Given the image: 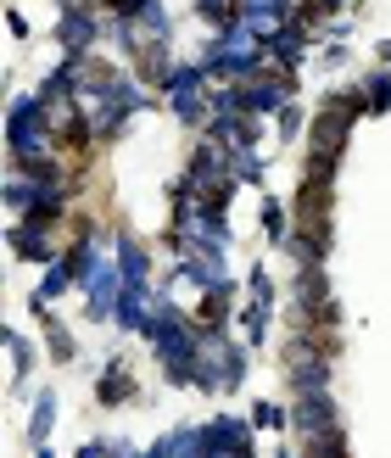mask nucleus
<instances>
[{"mask_svg":"<svg viewBox=\"0 0 391 458\" xmlns=\"http://www.w3.org/2000/svg\"><path fill=\"white\" fill-rule=\"evenodd\" d=\"M146 347L157 358V369H163L168 386H179V392H196V358H201V330L191 308L179 302H151V325H146Z\"/></svg>","mask_w":391,"mask_h":458,"instance_id":"f257e3e1","label":"nucleus"},{"mask_svg":"<svg viewBox=\"0 0 391 458\" xmlns=\"http://www.w3.org/2000/svg\"><path fill=\"white\" fill-rule=\"evenodd\" d=\"M251 352L235 330H201V358H196V392L201 397H235L251 375Z\"/></svg>","mask_w":391,"mask_h":458,"instance_id":"f03ea898","label":"nucleus"},{"mask_svg":"<svg viewBox=\"0 0 391 458\" xmlns=\"http://www.w3.org/2000/svg\"><path fill=\"white\" fill-rule=\"evenodd\" d=\"M336 363L308 330H285L280 341V369H285V386H291V397H302V392H336Z\"/></svg>","mask_w":391,"mask_h":458,"instance_id":"7ed1b4c3","label":"nucleus"},{"mask_svg":"<svg viewBox=\"0 0 391 458\" xmlns=\"http://www.w3.org/2000/svg\"><path fill=\"white\" fill-rule=\"evenodd\" d=\"M51 39H56L62 56H96L106 45V12L89 6V0H56Z\"/></svg>","mask_w":391,"mask_h":458,"instance_id":"20e7f679","label":"nucleus"},{"mask_svg":"<svg viewBox=\"0 0 391 458\" xmlns=\"http://www.w3.org/2000/svg\"><path fill=\"white\" fill-rule=\"evenodd\" d=\"M291 218L308 241H319L325 251H336V185H319V179H296L291 191Z\"/></svg>","mask_w":391,"mask_h":458,"instance_id":"39448f33","label":"nucleus"},{"mask_svg":"<svg viewBox=\"0 0 391 458\" xmlns=\"http://www.w3.org/2000/svg\"><path fill=\"white\" fill-rule=\"evenodd\" d=\"M6 251L17 263H56L62 251H67V224H51V218H12L6 224Z\"/></svg>","mask_w":391,"mask_h":458,"instance_id":"423d86ee","label":"nucleus"},{"mask_svg":"<svg viewBox=\"0 0 391 458\" xmlns=\"http://www.w3.org/2000/svg\"><path fill=\"white\" fill-rule=\"evenodd\" d=\"M201 458H258V425L218 408L213 420H201Z\"/></svg>","mask_w":391,"mask_h":458,"instance_id":"0eeeda50","label":"nucleus"},{"mask_svg":"<svg viewBox=\"0 0 391 458\" xmlns=\"http://www.w3.org/2000/svg\"><path fill=\"white\" fill-rule=\"evenodd\" d=\"M79 296H84V325H112V308H118L123 296V268L112 251H101L96 263H89V274L79 280Z\"/></svg>","mask_w":391,"mask_h":458,"instance_id":"6e6552de","label":"nucleus"},{"mask_svg":"<svg viewBox=\"0 0 391 458\" xmlns=\"http://www.w3.org/2000/svg\"><path fill=\"white\" fill-rule=\"evenodd\" d=\"M112 258H118L129 291H151L157 285V251H151L146 235H134L129 224H112Z\"/></svg>","mask_w":391,"mask_h":458,"instance_id":"1a4fd4ad","label":"nucleus"},{"mask_svg":"<svg viewBox=\"0 0 391 458\" xmlns=\"http://www.w3.org/2000/svg\"><path fill=\"white\" fill-rule=\"evenodd\" d=\"M34 140H51V101H45L39 89L6 101V151L34 146Z\"/></svg>","mask_w":391,"mask_h":458,"instance_id":"9d476101","label":"nucleus"},{"mask_svg":"<svg viewBox=\"0 0 391 458\" xmlns=\"http://www.w3.org/2000/svg\"><path fill=\"white\" fill-rule=\"evenodd\" d=\"M241 302H246V285H241V274H229L224 285H213V291H201V296H196V308H191L196 330H235Z\"/></svg>","mask_w":391,"mask_h":458,"instance_id":"9b49d317","label":"nucleus"},{"mask_svg":"<svg viewBox=\"0 0 391 458\" xmlns=\"http://www.w3.org/2000/svg\"><path fill=\"white\" fill-rule=\"evenodd\" d=\"M129 403H140V380H134V363L123 352H106L101 358V369H96V408H129Z\"/></svg>","mask_w":391,"mask_h":458,"instance_id":"f8f14e48","label":"nucleus"},{"mask_svg":"<svg viewBox=\"0 0 391 458\" xmlns=\"http://www.w3.org/2000/svg\"><path fill=\"white\" fill-rule=\"evenodd\" d=\"M201 134H207V140H218V146H229V151H263L268 123L251 118V112H213Z\"/></svg>","mask_w":391,"mask_h":458,"instance_id":"ddd939ff","label":"nucleus"},{"mask_svg":"<svg viewBox=\"0 0 391 458\" xmlns=\"http://www.w3.org/2000/svg\"><path fill=\"white\" fill-rule=\"evenodd\" d=\"M313 51H319V29L313 22H285L280 34L268 39V62L274 67H291V73H302V67H313Z\"/></svg>","mask_w":391,"mask_h":458,"instance_id":"4468645a","label":"nucleus"},{"mask_svg":"<svg viewBox=\"0 0 391 458\" xmlns=\"http://www.w3.org/2000/svg\"><path fill=\"white\" fill-rule=\"evenodd\" d=\"M353 129H358V118H347V112L313 106V118H308V151H336V157H347V151H353Z\"/></svg>","mask_w":391,"mask_h":458,"instance_id":"2eb2a0df","label":"nucleus"},{"mask_svg":"<svg viewBox=\"0 0 391 458\" xmlns=\"http://www.w3.org/2000/svg\"><path fill=\"white\" fill-rule=\"evenodd\" d=\"M330 425H347V420H341L336 392H302V397H291V437H313V430H330Z\"/></svg>","mask_w":391,"mask_h":458,"instance_id":"dca6fc26","label":"nucleus"},{"mask_svg":"<svg viewBox=\"0 0 391 458\" xmlns=\"http://www.w3.org/2000/svg\"><path fill=\"white\" fill-rule=\"evenodd\" d=\"M274 318H280V302H268V296H246L241 313H235V335L246 341L251 352H263L268 335H274Z\"/></svg>","mask_w":391,"mask_h":458,"instance_id":"f3484780","label":"nucleus"},{"mask_svg":"<svg viewBox=\"0 0 391 458\" xmlns=\"http://www.w3.org/2000/svg\"><path fill=\"white\" fill-rule=\"evenodd\" d=\"M241 22L268 45L285 22H296V0H241Z\"/></svg>","mask_w":391,"mask_h":458,"instance_id":"a211bd4d","label":"nucleus"},{"mask_svg":"<svg viewBox=\"0 0 391 458\" xmlns=\"http://www.w3.org/2000/svg\"><path fill=\"white\" fill-rule=\"evenodd\" d=\"M39 347H45V363H79V335L67 330V318H56V308H39Z\"/></svg>","mask_w":391,"mask_h":458,"instance_id":"6ab92c4d","label":"nucleus"},{"mask_svg":"<svg viewBox=\"0 0 391 458\" xmlns=\"http://www.w3.org/2000/svg\"><path fill=\"white\" fill-rule=\"evenodd\" d=\"M134 67V79H140L146 89H157V96H163L168 89V79H174V67H179V56H174V39H151L140 56L129 62Z\"/></svg>","mask_w":391,"mask_h":458,"instance_id":"aec40b11","label":"nucleus"},{"mask_svg":"<svg viewBox=\"0 0 391 458\" xmlns=\"http://www.w3.org/2000/svg\"><path fill=\"white\" fill-rule=\"evenodd\" d=\"M258 229H263V246H268V251H280V246L291 241V229H296L291 201H285V196H274V191H258Z\"/></svg>","mask_w":391,"mask_h":458,"instance_id":"412c9836","label":"nucleus"},{"mask_svg":"<svg viewBox=\"0 0 391 458\" xmlns=\"http://www.w3.org/2000/svg\"><path fill=\"white\" fill-rule=\"evenodd\" d=\"M174 263H179V280H185L196 296L229 280V251H196V258H174Z\"/></svg>","mask_w":391,"mask_h":458,"instance_id":"4be33fe9","label":"nucleus"},{"mask_svg":"<svg viewBox=\"0 0 391 458\" xmlns=\"http://www.w3.org/2000/svg\"><path fill=\"white\" fill-rule=\"evenodd\" d=\"M56 420H62V397H56V386H39V392H34V403H29V447L51 442Z\"/></svg>","mask_w":391,"mask_h":458,"instance_id":"5701e85b","label":"nucleus"},{"mask_svg":"<svg viewBox=\"0 0 391 458\" xmlns=\"http://www.w3.org/2000/svg\"><path fill=\"white\" fill-rule=\"evenodd\" d=\"M0 341H6V358H12V392H22V380L34 375V363L45 358V347H34V341L22 335L17 325H6V330H0Z\"/></svg>","mask_w":391,"mask_h":458,"instance_id":"b1692460","label":"nucleus"},{"mask_svg":"<svg viewBox=\"0 0 391 458\" xmlns=\"http://www.w3.org/2000/svg\"><path fill=\"white\" fill-rule=\"evenodd\" d=\"M112 325H118L123 335H146V325H151V291H129L123 285L118 308H112Z\"/></svg>","mask_w":391,"mask_h":458,"instance_id":"393cba45","label":"nucleus"},{"mask_svg":"<svg viewBox=\"0 0 391 458\" xmlns=\"http://www.w3.org/2000/svg\"><path fill=\"white\" fill-rule=\"evenodd\" d=\"M146 458H201V425H174V430H163V437L146 447Z\"/></svg>","mask_w":391,"mask_h":458,"instance_id":"a878e982","label":"nucleus"},{"mask_svg":"<svg viewBox=\"0 0 391 458\" xmlns=\"http://www.w3.org/2000/svg\"><path fill=\"white\" fill-rule=\"evenodd\" d=\"M296 453L302 458H353V437H347V425H330V430H313V437H296Z\"/></svg>","mask_w":391,"mask_h":458,"instance_id":"bb28decb","label":"nucleus"},{"mask_svg":"<svg viewBox=\"0 0 391 458\" xmlns=\"http://www.w3.org/2000/svg\"><path fill=\"white\" fill-rule=\"evenodd\" d=\"M319 106H336V112H347V118H370V96H363V84H358V73L353 79H336L325 96H319Z\"/></svg>","mask_w":391,"mask_h":458,"instance_id":"cd10ccee","label":"nucleus"},{"mask_svg":"<svg viewBox=\"0 0 391 458\" xmlns=\"http://www.w3.org/2000/svg\"><path fill=\"white\" fill-rule=\"evenodd\" d=\"M308 118H313V112H308V101H291V106H280V112H274V140H280V146H302L308 140Z\"/></svg>","mask_w":391,"mask_h":458,"instance_id":"c85d7f7f","label":"nucleus"},{"mask_svg":"<svg viewBox=\"0 0 391 458\" xmlns=\"http://www.w3.org/2000/svg\"><path fill=\"white\" fill-rule=\"evenodd\" d=\"M353 12H363V0H296V17L313 22V29H325L336 17H353Z\"/></svg>","mask_w":391,"mask_h":458,"instance_id":"c756f323","label":"nucleus"},{"mask_svg":"<svg viewBox=\"0 0 391 458\" xmlns=\"http://www.w3.org/2000/svg\"><path fill=\"white\" fill-rule=\"evenodd\" d=\"M358 84H363V96H370V118H386L391 112V67H363L358 73Z\"/></svg>","mask_w":391,"mask_h":458,"instance_id":"7c9ffc66","label":"nucleus"},{"mask_svg":"<svg viewBox=\"0 0 391 458\" xmlns=\"http://www.w3.org/2000/svg\"><path fill=\"white\" fill-rule=\"evenodd\" d=\"M229 174H235L246 191H268V157L263 151H229Z\"/></svg>","mask_w":391,"mask_h":458,"instance_id":"2f4dec72","label":"nucleus"},{"mask_svg":"<svg viewBox=\"0 0 391 458\" xmlns=\"http://www.w3.org/2000/svg\"><path fill=\"white\" fill-rule=\"evenodd\" d=\"M341 168H347V157H336V151H302V179L341 185Z\"/></svg>","mask_w":391,"mask_h":458,"instance_id":"473e14b6","label":"nucleus"},{"mask_svg":"<svg viewBox=\"0 0 391 458\" xmlns=\"http://www.w3.org/2000/svg\"><path fill=\"white\" fill-rule=\"evenodd\" d=\"M196 22H207V29H229V22H241V0H191Z\"/></svg>","mask_w":391,"mask_h":458,"instance_id":"72a5a7b5","label":"nucleus"},{"mask_svg":"<svg viewBox=\"0 0 391 458\" xmlns=\"http://www.w3.org/2000/svg\"><path fill=\"white\" fill-rule=\"evenodd\" d=\"M0 201H6V218H22V213L34 208V179L6 168V191H0Z\"/></svg>","mask_w":391,"mask_h":458,"instance_id":"f704fd0d","label":"nucleus"},{"mask_svg":"<svg viewBox=\"0 0 391 458\" xmlns=\"http://www.w3.org/2000/svg\"><path fill=\"white\" fill-rule=\"evenodd\" d=\"M241 285H246V296H268V302H285V291H280V280H274V268H268L263 258L241 274Z\"/></svg>","mask_w":391,"mask_h":458,"instance_id":"c9c22d12","label":"nucleus"},{"mask_svg":"<svg viewBox=\"0 0 391 458\" xmlns=\"http://www.w3.org/2000/svg\"><path fill=\"white\" fill-rule=\"evenodd\" d=\"M313 67H319V73H347V67H353V45L347 39H319Z\"/></svg>","mask_w":391,"mask_h":458,"instance_id":"e433bc0d","label":"nucleus"},{"mask_svg":"<svg viewBox=\"0 0 391 458\" xmlns=\"http://www.w3.org/2000/svg\"><path fill=\"white\" fill-rule=\"evenodd\" d=\"M246 420L258 425V437H263V430H291V403H268V397H258Z\"/></svg>","mask_w":391,"mask_h":458,"instance_id":"4c0bfd02","label":"nucleus"},{"mask_svg":"<svg viewBox=\"0 0 391 458\" xmlns=\"http://www.w3.org/2000/svg\"><path fill=\"white\" fill-rule=\"evenodd\" d=\"M174 29H179V22H174V12L163 6V0H157V6L140 17V34H146V45H151V39H174Z\"/></svg>","mask_w":391,"mask_h":458,"instance_id":"58836bf2","label":"nucleus"},{"mask_svg":"<svg viewBox=\"0 0 391 458\" xmlns=\"http://www.w3.org/2000/svg\"><path fill=\"white\" fill-rule=\"evenodd\" d=\"M207 106L213 112H241V84H213L207 89Z\"/></svg>","mask_w":391,"mask_h":458,"instance_id":"ea45409f","label":"nucleus"},{"mask_svg":"<svg viewBox=\"0 0 391 458\" xmlns=\"http://www.w3.org/2000/svg\"><path fill=\"white\" fill-rule=\"evenodd\" d=\"M151 6H157V0H106L101 12H106V17H129V22H140Z\"/></svg>","mask_w":391,"mask_h":458,"instance_id":"a19ab883","label":"nucleus"},{"mask_svg":"<svg viewBox=\"0 0 391 458\" xmlns=\"http://www.w3.org/2000/svg\"><path fill=\"white\" fill-rule=\"evenodd\" d=\"M358 34V12L353 17H336V22H325V29H319V39H353Z\"/></svg>","mask_w":391,"mask_h":458,"instance_id":"79ce46f5","label":"nucleus"},{"mask_svg":"<svg viewBox=\"0 0 391 458\" xmlns=\"http://www.w3.org/2000/svg\"><path fill=\"white\" fill-rule=\"evenodd\" d=\"M6 34H12V39L22 45V39H34V22H29V17H22L17 6H6Z\"/></svg>","mask_w":391,"mask_h":458,"instance_id":"37998d69","label":"nucleus"},{"mask_svg":"<svg viewBox=\"0 0 391 458\" xmlns=\"http://www.w3.org/2000/svg\"><path fill=\"white\" fill-rule=\"evenodd\" d=\"M73 458H112V442H106V437H89V442L73 447Z\"/></svg>","mask_w":391,"mask_h":458,"instance_id":"c03bdc74","label":"nucleus"},{"mask_svg":"<svg viewBox=\"0 0 391 458\" xmlns=\"http://www.w3.org/2000/svg\"><path fill=\"white\" fill-rule=\"evenodd\" d=\"M375 62H380V67H391V34H386V39H375Z\"/></svg>","mask_w":391,"mask_h":458,"instance_id":"a18cd8bd","label":"nucleus"},{"mask_svg":"<svg viewBox=\"0 0 391 458\" xmlns=\"http://www.w3.org/2000/svg\"><path fill=\"white\" fill-rule=\"evenodd\" d=\"M263 458H302V453H296V447H268Z\"/></svg>","mask_w":391,"mask_h":458,"instance_id":"49530a36","label":"nucleus"},{"mask_svg":"<svg viewBox=\"0 0 391 458\" xmlns=\"http://www.w3.org/2000/svg\"><path fill=\"white\" fill-rule=\"evenodd\" d=\"M29 458H56V447H51V442H39V447H34Z\"/></svg>","mask_w":391,"mask_h":458,"instance_id":"de8ad7c7","label":"nucleus"}]
</instances>
